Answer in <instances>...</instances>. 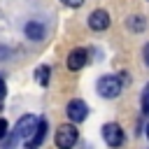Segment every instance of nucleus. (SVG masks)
I'll return each instance as SVG.
<instances>
[{"label": "nucleus", "mask_w": 149, "mask_h": 149, "mask_svg": "<svg viewBox=\"0 0 149 149\" xmlns=\"http://www.w3.org/2000/svg\"><path fill=\"white\" fill-rule=\"evenodd\" d=\"M98 93L102 95V98H116L119 93H121V79L116 77V74H105V77H100L98 79Z\"/></svg>", "instance_id": "obj_1"}, {"label": "nucleus", "mask_w": 149, "mask_h": 149, "mask_svg": "<svg viewBox=\"0 0 149 149\" xmlns=\"http://www.w3.org/2000/svg\"><path fill=\"white\" fill-rule=\"evenodd\" d=\"M37 123H40V119H37L35 114H23V116L16 121V126H14L16 137H19V140H28V137H33V133L37 130Z\"/></svg>", "instance_id": "obj_2"}, {"label": "nucleus", "mask_w": 149, "mask_h": 149, "mask_svg": "<svg viewBox=\"0 0 149 149\" xmlns=\"http://www.w3.org/2000/svg\"><path fill=\"white\" fill-rule=\"evenodd\" d=\"M54 140H56V147H58V149H72V147L77 144V128L70 126V123H68V126L63 123V126L56 130V137H54Z\"/></svg>", "instance_id": "obj_3"}, {"label": "nucleus", "mask_w": 149, "mask_h": 149, "mask_svg": "<svg viewBox=\"0 0 149 149\" xmlns=\"http://www.w3.org/2000/svg\"><path fill=\"white\" fill-rule=\"evenodd\" d=\"M65 112H68V119H70L72 123H79V121H84V119L88 116V107H86V102H84V100H79V98L70 100Z\"/></svg>", "instance_id": "obj_4"}, {"label": "nucleus", "mask_w": 149, "mask_h": 149, "mask_svg": "<svg viewBox=\"0 0 149 149\" xmlns=\"http://www.w3.org/2000/svg\"><path fill=\"white\" fill-rule=\"evenodd\" d=\"M102 137L109 147H121L123 144V130L119 123H105L102 126Z\"/></svg>", "instance_id": "obj_5"}, {"label": "nucleus", "mask_w": 149, "mask_h": 149, "mask_svg": "<svg viewBox=\"0 0 149 149\" xmlns=\"http://www.w3.org/2000/svg\"><path fill=\"white\" fill-rule=\"evenodd\" d=\"M88 28L95 30V33L107 30V28H109V14H107L105 9H95V12H91V14H88Z\"/></svg>", "instance_id": "obj_6"}, {"label": "nucleus", "mask_w": 149, "mask_h": 149, "mask_svg": "<svg viewBox=\"0 0 149 149\" xmlns=\"http://www.w3.org/2000/svg\"><path fill=\"white\" fill-rule=\"evenodd\" d=\"M86 63H88L86 49H72V51H70V56H68V68H70V70H81Z\"/></svg>", "instance_id": "obj_7"}, {"label": "nucleus", "mask_w": 149, "mask_h": 149, "mask_svg": "<svg viewBox=\"0 0 149 149\" xmlns=\"http://www.w3.org/2000/svg\"><path fill=\"white\" fill-rule=\"evenodd\" d=\"M47 126H49V123H47V119L42 116V119H40V123H37V130L33 133V137H28V140H26V147H28V149H37V147L44 142V135H47Z\"/></svg>", "instance_id": "obj_8"}, {"label": "nucleus", "mask_w": 149, "mask_h": 149, "mask_svg": "<svg viewBox=\"0 0 149 149\" xmlns=\"http://www.w3.org/2000/svg\"><path fill=\"white\" fill-rule=\"evenodd\" d=\"M23 33H26V37H28V40L40 42V40L44 37V23H42V21H28V23H26V28H23Z\"/></svg>", "instance_id": "obj_9"}, {"label": "nucleus", "mask_w": 149, "mask_h": 149, "mask_svg": "<svg viewBox=\"0 0 149 149\" xmlns=\"http://www.w3.org/2000/svg\"><path fill=\"white\" fill-rule=\"evenodd\" d=\"M49 74H51L49 65H40V68L35 70V81H37L40 86H47V84H49Z\"/></svg>", "instance_id": "obj_10"}, {"label": "nucleus", "mask_w": 149, "mask_h": 149, "mask_svg": "<svg viewBox=\"0 0 149 149\" xmlns=\"http://www.w3.org/2000/svg\"><path fill=\"white\" fill-rule=\"evenodd\" d=\"M128 28H130L133 33H142V30L147 28L144 16H137V14H135V16H130V19H128Z\"/></svg>", "instance_id": "obj_11"}, {"label": "nucleus", "mask_w": 149, "mask_h": 149, "mask_svg": "<svg viewBox=\"0 0 149 149\" xmlns=\"http://www.w3.org/2000/svg\"><path fill=\"white\" fill-rule=\"evenodd\" d=\"M142 114H149V81L142 88Z\"/></svg>", "instance_id": "obj_12"}, {"label": "nucleus", "mask_w": 149, "mask_h": 149, "mask_svg": "<svg viewBox=\"0 0 149 149\" xmlns=\"http://www.w3.org/2000/svg\"><path fill=\"white\" fill-rule=\"evenodd\" d=\"M16 140H19V137H16V133L12 130V135H9V137H7V135L2 137V149H12V147L16 144Z\"/></svg>", "instance_id": "obj_13"}, {"label": "nucleus", "mask_w": 149, "mask_h": 149, "mask_svg": "<svg viewBox=\"0 0 149 149\" xmlns=\"http://www.w3.org/2000/svg\"><path fill=\"white\" fill-rule=\"evenodd\" d=\"M7 133H9V126H7V121H5V119H0V140H2Z\"/></svg>", "instance_id": "obj_14"}, {"label": "nucleus", "mask_w": 149, "mask_h": 149, "mask_svg": "<svg viewBox=\"0 0 149 149\" xmlns=\"http://www.w3.org/2000/svg\"><path fill=\"white\" fill-rule=\"evenodd\" d=\"M61 2H63V5H68V7H79L84 0H61Z\"/></svg>", "instance_id": "obj_15"}, {"label": "nucleus", "mask_w": 149, "mask_h": 149, "mask_svg": "<svg viewBox=\"0 0 149 149\" xmlns=\"http://www.w3.org/2000/svg\"><path fill=\"white\" fill-rule=\"evenodd\" d=\"M142 56H144V63L149 65V42L144 44V49H142Z\"/></svg>", "instance_id": "obj_16"}, {"label": "nucleus", "mask_w": 149, "mask_h": 149, "mask_svg": "<svg viewBox=\"0 0 149 149\" xmlns=\"http://www.w3.org/2000/svg\"><path fill=\"white\" fill-rule=\"evenodd\" d=\"M5 91H7V88H5V79H2V77H0V100H2V98H5Z\"/></svg>", "instance_id": "obj_17"}, {"label": "nucleus", "mask_w": 149, "mask_h": 149, "mask_svg": "<svg viewBox=\"0 0 149 149\" xmlns=\"http://www.w3.org/2000/svg\"><path fill=\"white\" fill-rule=\"evenodd\" d=\"M144 130H147V137H149V123H147V128H144Z\"/></svg>", "instance_id": "obj_18"}]
</instances>
